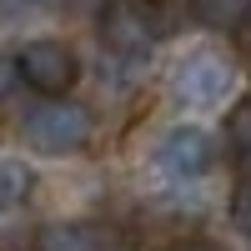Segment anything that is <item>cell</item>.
Instances as JSON below:
<instances>
[{
  "mask_svg": "<svg viewBox=\"0 0 251 251\" xmlns=\"http://www.w3.org/2000/svg\"><path fill=\"white\" fill-rule=\"evenodd\" d=\"M30 191H35V171L25 161H15V156H0V211L25 206Z\"/></svg>",
  "mask_w": 251,
  "mask_h": 251,
  "instance_id": "cell-8",
  "label": "cell"
},
{
  "mask_svg": "<svg viewBox=\"0 0 251 251\" xmlns=\"http://www.w3.org/2000/svg\"><path fill=\"white\" fill-rule=\"evenodd\" d=\"M226 136H231V146L241 156H251V96L231 106V116H226Z\"/></svg>",
  "mask_w": 251,
  "mask_h": 251,
  "instance_id": "cell-9",
  "label": "cell"
},
{
  "mask_svg": "<svg viewBox=\"0 0 251 251\" xmlns=\"http://www.w3.org/2000/svg\"><path fill=\"white\" fill-rule=\"evenodd\" d=\"M35 5H40V0H0V10H15V15L20 10H35Z\"/></svg>",
  "mask_w": 251,
  "mask_h": 251,
  "instance_id": "cell-13",
  "label": "cell"
},
{
  "mask_svg": "<svg viewBox=\"0 0 251 251\" xmlns=\"http://www.w3.org/2000/svg\"><path fill=\"white\" fill-rule=\"evenodd\" d=\"M96 30H100V46H106L111 55L121 60H141V55H151L156 50V40H161V15L151 0H106L96 15Z\"/></svg>",
  "mask_w": 251,
  "mask_h": 251,
  "instance_id": "cell-2",
  "label": "cell"
},
{
  "mask_svg": "<svg viewBox=\"0 0 251 251\" xmlns=\"http://www.w3.org/2000/svg\"><path fill=\"white\" fill-rule=\"evenodd\" d=\"M231 216H236V226H241V236L251 241V181H241V186H236V201H231Z\"/></svg>",
  "mask_w": 251,
  "mask_h": 251,
  "instance_id": "cell-10",
  "label": "cell"
},
{
  "mask_svg": "<svg viewBox=\"0 0 251 251\" xmlns=\"http://www.w3.org/2000/svg\"><path fill=\"white\" fill-rule=\"evenodd\" d=\"M15 66H20V80H25L30 91H40V100H55L66 96L75 80H80V60L66 40L55 35H35L25 46L15 50Z\"/></svg>",
  "mask_w": 251,
  "mask_h": 251,
  "instance_id": "cell-3",
  "label": "cell"
},
{
  "mask_svg": "<svg viewBox=\"0 0 251 251\" xmlns=\"http://www.w3.org/2000/svg\"><path fill=\"white\" fill-rule=\"evenodd\" d=\"M191 10L211 30H246L251 25V0H191Z\"/></svg>",
  "mask_w": 251,
  "mask_h": 251,
  "instance_id": "cell-7",
  "label": "cell"
},
{
  "mask_svg": "<svg viewBox=\"0 0 251 251\" xmlns=\"http://www.w3.org/2000/svg\"><path fill=\"white\" fill-rule=\"evenodd\" d=\"M91 131H96V116L80 100H66V96L35 100L25 111V141L40 156H71V151H80L91 141Z\"/></svg>",
  "mask_w": 251,
  "mask_h": 251,
  "instance_id": "cell-1",
  "label": "cell"
},
{
  "mask_svg": "<svg viewBox=\"0 0 251 251\" xmlns=\"http://www.w3.org/2000/svg\"><path fill=\"white\" fill-rule=\"evenodd\" d=\"M166 251H221L216 241H176V246H166Z\"/></svg>",
  "mask_w": 251,
  "mask_h": 251,
  "instance_id": "cell-12",
  "label": "cell"
},
{
  "mask_svg": "<svg viewBox=\"0 0 251 251\" xmlns=\"http://www.w3.org/2000/svg\"><path fill=\"white\" fill-rule=\"evenodd\" d=\"M15 86H20V66H15V55H5V50H0V100H5Z\"/></svg>",
  "mask_w": 251,
  "mask_h": 251,
  "instance_id": "cell-11",
  "label": "cell"
},
{
  "mask_svg": "<svg viewBox=\"0 0 251 251\" xmlns=\"http://www.w3.org/2000/svg\"><path fill=\"white\" fill-rule=\"evenodd\" d=\"M231 86H236V66H231L221 50H191V55L176 66V75H171L176 100H181V106H191V111L221 106V100L231 96Z\"/></svg>",
  "mask_w": 251,
  "mask_h": 251,
  "instance_id": "cell-4",
  "label": "cell"
},
{
  "mask_svg": "<svg viewBox=\"0 0 251 251\" xmlns=\"http://www.w3.org/2000/svg\"><path fill=\"white\" fill-rule=\"evenodd\" d=\"M35 251H111L106 231L100 226H86V221H55L35 236Z\"/></svg>",
  "mask_w": 251,
  "mask_h": 251,
  "instance_id": "cell-6",
  "label": "cell"
},
{
  "mask_svg": "<svg viewBox=\"0 0 251 251\" xmlns=\"http://www.w3.org/2000/svg\"><path fill=\"white\" fill-rule=\"evenodd\" d=\"M211 136L201 131V126H171L156 146H151V171L161 181H196L211 171Z\"/></svg>",
  "mask_w": 251,
  "mask_h": 251,
  "instance_id": "cell-5",
  "label": "cell"
}]
</instances>
